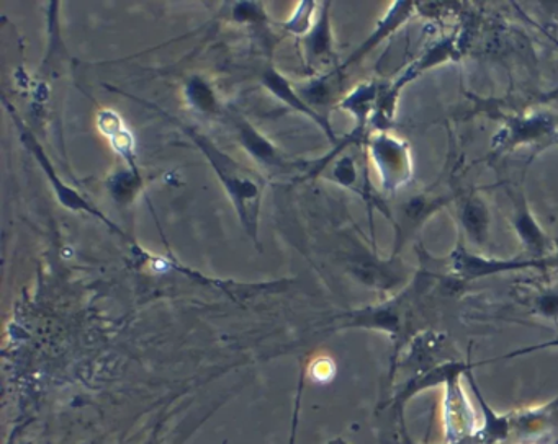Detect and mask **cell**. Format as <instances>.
I'll list each match as a JSON object with an SVG mask.
<instances>
[{
	"mask_svg": "<svg viewBox=\"0 0 558 444\" xmlns=\"http://www.w3.org/2000/svg\"><path fill=\"white\" fill-rule=\"evenodd\" d=\"M148 107L155 108L156 111L165 114L169 121L178 124L182 133L204 153L207 162L214 166L215 175L223 185L225 192H227L228 198H230L231 205H233L234 211L240 218L241 225H243L246 234L253 238L254 244L259 247L260 208H263L264 189L267 185L266 178L260 173L254 172V170L247 169L243 163L234 160L230 153L221 150L210 137L202 134L197 127L182 123L178 116L169 114L168 111L155 107V104H148Z\"/></svg>",
	"mask_w": 558,
	"mask_h": 444,
	"instance_id": "obj_1",
	"label": "cell"
},
{
	"mask_svg": "<svg viewBox=\"0 0 558 444\" xmlns=\"http://www.w3.org/2000/svg\"><path fill=\"white\" fill-rule=\"evenodd\" d=\"M463 365L457 366L447 378L446 395H444V424H446L447 444L457 443L478 430L476 414L463 392L460 374Z\"/></svg>",
	"mask_w": 558,
	"mask_h": 444,
	"instance_id": "obj_2",
	"label": "cell"
},
{
	"mask_svg": "<svg viewBox=\"0 0 558 444\" xmlns=\"http://www.w3.org/2000/svg\"><path fill=\"white\" fill-rule=\"evenodd\" d=\"M228 120L233 123L234 133H236L241 147L264 169L277 170V172L305 169L303 163L287 159L276 144L270 143L259 130H256L250 121L244 120L240 114L230 113Z\"/></svg>",
	"mask_w": 558,
	"mask_h": 444,
	"instance_id": "obj_3",
	"label": "cell"
},
{
	"mask_svg": "<svg viewBox=\"0 0 558 444\" xmlns=\"http://www.w3.org/2000/svg\"><path fill=\"white\" fill-rule=\"evenodd\" d=\"M12 118H14L19 130H21L22 140H24L25 147H28V149L34 152L35 159L40 163L44 172L47 173L48 180H50L51 186H53L54 193H57V198L60 199L61 205H63L64 208L71 209V211H84L87 212V214L96 215L100 221L106 222L110 229H113V231L123 235L122 229H120L119 225L113 224V222L110 221L106 214H102V212H100L93 202L87 201V199L84 198L83 195H80L76 189L71 188L66 183H63V180L58 176V173L54 172L53 166H51L50 159H48L45 150L41 149L40 144H38L37 139L32 136L31 131L25 130V127L22 126L17 114L12 113ZM123 237H125V235H123Z\"/></svg>",
	"mask_w": 558,
	"mask_h": 444,
	"instance_id": "obj_4",
	"label": "cell"
},
{
	"mask_svg": "<svg viewBox=\"0 0 558 444\" xmlns=\"http://www.w3.org/2000/svg\"><path fill=\"white\" fill-rule=\"evenodd\" d=\"M260 82H263L264 87H266L277 100L282 101L287 107L315 121V123L328 134L329 139L336 144V136L335 133H332L331 123H329L328 118L322 116L318 110H315V107H312L310 101L295 90L292 82H290L276 65H266L263 75H260Z\"/></svg>",
	"mask_w": 558,
	"mask_h": 444,
	"instance_id": "obj_5",
	"label": "cell"
},
{
	"mask_svg": "<svg viewBox=\"0 0 558 444\" xmlns=\"http://www.w3.org/2000/svg\"><path fill=\"white\" fill-rule=\"evenodd\" d=\"M372 159L380 173L385 188H397L410 172L407 147L385 134H377L371 140Z\"/></svg>",
	"mask_w": 558,
	"mask_h": 444,
	"instance_id": "obj_6",
	"label": "cell"
},
{
	"mask_svg": "<svg viewBox=\"0 0 558 444\" xmlns=\"http://www.w3.org/2000/svg\"><path fill=\"white\" fill-rule=\"evenodd\" d=\"M97 126H99L100 133L110 140L116 152L120 153V157H123V160L129 163L130 170L140 176L135 159V139H133L132 131L123 123L122 116L106 108L97 114Z\"/></svg>",
	"mask_w": 558,
	"mask_h": 444,
	"instance_id": "obj_7",
	"label": "cell"
},
{
	"mask_svg": "<svg viewBox=\"0 0 558 444\" xmlns=\"http://www.w3.org/2000/svg\"><path fill=\"white\" fill-rule=\"evenodd\" d=\"M303 39V51L310 67L322 65L332 58L331 22H329V3L319 5L318 18L312 32Z\"/></svg>",
	"mask_w": 558,
	"mask_h": 444,
	"instance_id": "obj_8",
	"label": "cell"
},
{
	"mask_svg": "<svg viewBox=\"0 0 558 444\" xmlns=\"http://www.w3.org/2000/svg\"><path fill=\"white\" fill-rule=\"evenodd\" d=\"M453 264H456L457 273L465 278L482 276V274L498 273L502 270H512V268L529 267V264H537L535 261H488L480 260L472 255L463 254L462 250L453 255Z\"/></svg>",
	"mask_w": 558,
	"mask_h": 444,
	"instance_id": "obj_9",
	"label": "cell"
},
{
	"mask_svg": "<svg viewBox=\"0 0 558 444\" xmlns=\"http://www.w3.org/2000/svg\"><path fill=\"white\" fill-rule=\"evenodd\" d=\"M185 98L198 113L215 114L220 110L217 95L205 78L192 77L185 85Z\"/></svg>",
	"mask_w": 558,
	"mask_h": 444,
	"instance_id": "obj_10",
	"label": "cell"
},
{
	"mask_svg": "<svg viewBox=\"0 0 558 444\" xmlns=\"http://www.w3.org/2000/svg\"><path fill=\"white\" fill-rule=\"evenodd\" d=\"M318 3L302 2L295 7L289 20L282 23V28L290 35L300 36L305 38L312 32L316 18H318Z\"/></svg>",
	"mask_w": 558,
	"mask_h": 444,
	"instance_id": "obj_11",
	"label": "cell"
},
{
	"mask_svg": "<svg viewBox=\"0 0 558 444\" xmlns=\"http://www.w3.org/2000/svg\"><path fill=\"white\" fill-rule=\"evenodd\" d=\"M463 224L473 240L482 242L486 237L488 212L480 199L472 198L466 201L465 208H463Z\"/></svg>",
	"mask_w": 558,
	"mask_h": 444,
	"instance_id": "obj_12",
	"label": "cell"
}]
</instances>
